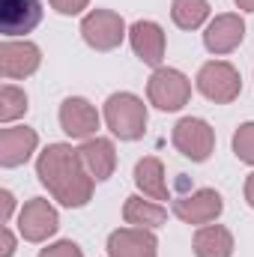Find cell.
Here are the masks:
<instances>
[{"label": "cell", "instance_id": "4316f807", "mask_svg": "<svg viewBox=\"0 0 254 257\" xmlns=\"http://www.w3.org/2000/svg\"><path fill=\"white\" fill-rule=\"evenodd\" d=\"M245 203L254 209V171L245 177Z\"/></svg>", "mask_w": 254, "mask_h": 257}, {"label": "cell", "instance_id": "ba28073f", "mask_svg": "<svg viewBox=\"0 0 254 257\" xmlns=\"http://www.w3.org/2000/svg\"><path fill=\"white\" fill-rule=\"evenodd\" d=\"M171 212H174L183 224L203 227V224L218 221V215L224 212V200H221V194L215 192V189H194L191 194L174 197Z\"/></svg>", "mask_w": 254, "mask_h": 257}, {"label": "cell", "instance_id": "6da1fadb", "mask_svg": "<svg viewBox=\"0 0 254 257\" xmlns=\"http://www.w3.org/2000/svg\"><path fill=\"white\" fill-rule=\"evenodd\" d=\"M36 177L66 209H81L93 200L96 180L87 174L81 153L72 144H48L36 159Z\"/></svg>", "mask_w": 254, "mask_h": 257}, {"label": "cell", "instance_id": "7c38bea8", "mask_svg": "<svg viewBox=\"0 0 254 257\" xmlns=\"http://www.w3.org/2000/svg\"><path fill=\"white\" fill-rule=\"evenodd\" d=\"M42 0H0V33L18 39L42 24Z\"/></svg>", "mask_w": 254, "mask_h": 257}, {"label": "cell", "instance_id": "ac0fdd59", "mask_svg": "<svg viewBox=\"0 0 254 257\" xmlns=\"http://www.w3.org/2000/svg\"><path fill=\"white\" fill-rule=\"evenodd\" d=\"M233 233L224 227V224H203L197 227L194 239H191V251L194 257H233Z\"/></svg>", "mask_w": 254, "mask_h": 257}, {"label": "cell", "instance_id": "5b68a950", "mask_svg": "<svg viewBox=\"0 0 254 257\" xmlns=\"http://www.w3.org/2000/svg\"><path fill=\"white\" fill-rule=\"evenodd\" d=\"M147 99L159 111H180L191 99V81L171 66H159L147 81Z\"/></svg>", "mask_w": 254, "mask_h": 257}, {"label": "cell", "instance_id": "603a6c76", "mask_svg": "<svg viewBox=\"0 0 254 257\" xmlns=\"http://www.w3.org/2000/svg\"><path fill=\"white\" fill-rule=\"evenodd\" d=\"M36 257H84V251H81L78 242H72V239H60V242H51V245L39 248V254Z\"/></svg>", "mask_w": 254, "mask_h": 257}, {"label": "cell", "instance_id": "8fae6325", "mask_svg": "<svg viewBox=\"0 0 254 257\" xmlns=\"http://www.w3.org/2000/svg\"><path fill=\"white\" fill-rule=\"evenodd\" d=\"M245 39V21L239 12H221L203 27V48L215 57L236 51Z\"/></svg>", "mask_w": 254, "mask_h": 257}, {"label": "cell", "instance_id": "30bf717a", "mask_svg": "<svg viewBox=\"0 0 254 257\" xmlns=\"http://www.w3.org/2000/svg\"><path fill=\"white\" fill-rule=\"evenodd\" d=\"M57 120H60V128H63L72 141H90V138H96V132L102 126V114L84 96H69V99H63Z\"/></svg>", "mask_w": 254, "mask_h": 257}, {"label": "cell", "instance_id": "4fadbf2b", "mask_svg": "<svg viewBox=\"0 0 254 257\" xmlns=\"http://www.w3.org/2000/svg\"><path fill=\"white\" fill-rule=\"evenodd\" d=\"M129 45L135 51V57L141 63L159 69L165 60V48H168V36L162 30L159 21H150V18H141L129 27Z\"/></svg>", "mask_w": 254, "mask_h": 257}, {"label": "cell", "instance_id": "8992f818", "mask_svg": "<svg viewBox=\"0 0 254 257\" xmlns=\"http://www.w3.org/2000/svg\"><path fill=\"white\" fill-rule=\"evenodd\" d=\"M171 141H174L180 156H186V159L200 165L215 150V128L206 120H200V117H183L171 132Z\"/></svg>", "mask_w": 254, "mask_h": 257}, {"label": "cell", "instance_id": "d6986e66", "mask_svg": "<svg viewBox=\"0 0 254 257\" xmlns=\"http://www.w3.org/2000/svg\"><path fill=\"white\" fill-rule=\"evenodd\" d=\"M123 221H126L129 227L156 230V227H162L168 221V209L162 203L150 200V197L144 200L141 194H132V197H126V203H123Z\"/></svg>", "mask_w": 254, "mask_h": 257}, {"label": "cell", "instance_id": "5bb4252c", "mask_svg": "<svg viewBox=\"0 0 254 257\" xmlns=\"http://www.w3.org/2000/svg\"><path fill=\"white\" fill-rule=\"evenodd\" d=\"M39 147V132L30 126H6L0 132V168H21Z\"/></svg>", "mask_w": 254, "mask_h": 257}, {"label": "cell", "instance_id": "d4e9b609", "mask_svg": "<svg viewBox=\"0 0 254 257\" xmlns=\"http://www.w3.org/2000/svg\"><path fill=\"white\" fill-rule=\"evenodd\" d=\"M0 200H3V215H0V221L9 224V218H12V212H15V194L9 192V189H0Z\"/></svg>", "mask_w": 254, "mask_h": 257}, {"label": "cell", "instance_id": "7402d4cb", "mask_svg": "<svg viewBox=\"0 0 254 257\" xmlns=\"http://www.w3.org/2000/svg\"><path fill=\"white\" fill-rule=\"evenodd\" d=\"M233 156L245 165H254V123H242L233 132Z\"/></svg>", "mask_w": 254, "mask_h": 257}, {"label": "cell", "instance_id": "3957f363", "mask_svg": "<svg viewBox=\"0 0 254 257\" xmlns=\"http://www.w3.org/2000/svg\"><path fill=\"white\" fill-rule=\"evenodd\" d=\"M197 93L215 105H230L242 93V75L239 69L227 60H209L197 69Z\"/></svg>", "mask_w": 254, "mask_h": 257}, {"label": "cell", "instance_id": "52a82bcc", "mask_svg": "<svg viewBox=\"0 0 254 257\" xmlns=\"http://www.w3.org/2000/svg\"><path fill=\"white\" fill-rule=\"evenodd\" d=\"M60 227V215L45 197H30L18 209V233L27 242H48Z\"/></svg>", "mask_w": 254, "mask_h": 257}, {"label": "cell", "instance_id": "ffe728a7", "mask_svg": "<svg viewBox=\"0 0 254 257\" xmlns=\"http://www.w3.org/2000/svg\"><path fill=\"white\" fill-rule=\"evenodd\" d=\"M209 0H174L171 3V18L180 30H200L209 21Z\"/></svg>", "mask_w": 254, "mask_h": 257}, {"label": "cell", "instance_id": "277c9868", "mask_svg": "<svg viewBox=\"0 0 254 257\" xmlns=\"http://www.w3.org/2000/svg\"><path fill=\"white\" fill-rule=\"evenodd\" d=\"M129 36V27L120 12L114 9H90L81 18V39L93 48V51H117Z\"/></svg>", "mask_w": 254, "mask_h": 257}, {"label": "cell", "instance_id": "9a60e30c", "mask_svg": "<svg viewBox=\"0 0 254 257\" xmlns=\"http://www.w3.org/2000/svg\"><path fill=\"white\" fill-rule=\"evenodd\" d=\"M108 257H159V239L147 227H117L108 236Z\"/></svg>", "mask_w": 254, "mask_h": 257}, {"label": "cell", "instance_id": "44dd1931", "mask_svg": "<svg viewBox=\"0 0 254 257\" xmlns=\"http://www.w3.org/2000/svg\"><path fill=\"white\" fill-rule=\"evenodd\" d=\"M27 108H30V99H27V93L21 87H15V84H3L0 87V123L3 126H9L18 117H24Z\"/></svg>", "mask_w": 254, "mask_h": 257}, {"label": "cell", "instance_id": "e0dca14e", "mask_svg": "<svg viewBox=\"0 0 254 257\" xmlns=\"http://www.w3.org/2000/svg\"><path fill=\"white\" fill-rule=\"evenodd\" d=\"M135 186L150 200H168L171 189H168V177H165L162 159H156V156L138 159V165H135Z\"/></svg>", "mask_w": 254, "mask_h": 257}, {"label": "cell", "instance_id": "484cf974", "mask_svg": "<svg viewBox=\"0 0 254 257\" xmlns=\"http://www.w3.org/2000/svg\"><path fill=\"white\" fill-rule=\"evenodd\" d=\"M12 254H15V236L3 224V230H0V257H12Z\"/></svg>", "mask_w": 254, "mask_h": 257}, {"label": "cell", "instance_id": "7a4b0ae2", "mask_svg": "<svg viewBox=\"0 0 254 257\" xmlns=\"http://www.w3.org/2000/svg\"><path fill=\"white\" fill-rule=\"evenodd\" d=\"M102 120H105V126L111 128L114 138H120V141H141L144 132H147L150 114H147V105H144L141 96L123 90V93H111L108 96V102L102 108Z\"/></svg>", "mask_w": 254, "mask_h": 257}, {"label": "cell", "instance_id": "2e32d148", "mask_svg": "<svg viewBox=\"0 0 254 257\" xmlns=\"http://www.w3.org/2000/svg\"><path fill=\"white\" fill-rule=\"evenodd\" d=\"M78 153H81V162H84L87 174L96 183H105V180L114 177V171H117V147H114L111 138H99L96 135L90 141H81Z\"/></svg>", "mask_w": 254, "mask_h": 257}, {"label": "cell", "instance_id": "cb8c5ba5", "mask_svg": "<svg viewBox=\"0 0 254 257\" xmlns=\"http://www.w3.org/2000/svg\"><path fill=\"white\" fill-rule=\"evenodd\" d=\"M48 3H51V9L60 12V15H81V12L90 6V0H48Z\"/></svg>", "mask_w": 254, "mask_h": 257}, {"label": "cell", "instance_id": "83f0119b", "mask_svg": "<svg viewBox=\"0 0 254 257\" xmlns=\"http://www.w3.org/2000/svg\"><path fill=\"white\" fill-rule=\"evenodd\" d=\"M236 3V9H242V12H254V0H233Z\"/></svg>", "mask_w": 254, "mask_h": 257}, {"label": "cell", "instance_id": "9c48e42d", "mask_svg": "<svg viewBox=\"0 0 254 257\" xmlns=\"http://www.w3.org/2000/svg\"><path fill=\"white\" fill-rule=\"evenodd\" d=\"M42 66V51L30 39H3L0 45V75L6 81H24Z\"/></svg>", "mask_w": 254, "mask_h": 257}]
</instances>
